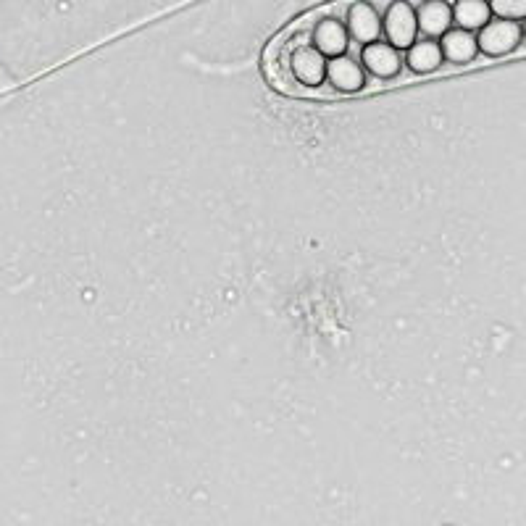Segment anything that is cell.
Segmentation results:
<instances>
[{"instance_id":"6da1fadb","label":"cell","mask_w":526,"mask_h":526,"mask_svg":"<svg viewBox=\"0 0 526 526\" xmlns=\"http://www.w3.org/2000/svg\"><path fill=\"white\" fill-rule=\"evenodd\" d=\"M285 69L298 87L319 90L327 82V56L319 53L311 43H295L287 50Z\"/></svg>"},{"instance_id":"7a4b0ae2","label":"cell","mask_w":526,"mask_h":526,"mask_svg":"<svg viewBox=\"0 0 526 526\" xmlns=\"http://www.w3.org/2000/svg\"><path fill=\"white\" fill-rule=\"evenodd\" d=\"M382 35L387 43L398 50L411 48L419 40V22H416V8L408 0H392L382 16Z\"/></svg>"},{"instance_id":"3957f363","label":"cell","mask_w":526,"mask_h":526,"mask_svg":"<svg viewBox=\"0 0 526 526\" xmlns=\"http://www.w3.org/2000/svg\"><path fill=\"white\" fill-rule=\"evenodd\" d=\"M521 40H524V29H521L519 22H511V19H490L484 24L482 29L477 32V45L479 53L490 58H500L508 56L513 50L519 48Z\"/></svg>"},{"instance_id":"277c9868","label":"cell","mask_w":526,"mask_h":526,"mask_svg":"<svg viewBox=\"0 0 526 526\" xmlns=\"http://www.w3.org/2000/svg\"><path fill=\"white\" fill-rule=\"evenodd\" d=\"M361 64L371 77L392 79L398 77L400 69H403V58H400V50L395 45L374 40V43L361 45Z\"/></svg>"},{"instance_id":"5b68a950","label":"cell","mask_w":526,"mask_h":526,"mask_svg":"<svg viewBox=\"0 0 526 526\" xmlns=\"http://www.w3.org/2000/svg\"><path fill=\"white\" fill-rule=\"evenodd\" d=\"M327 82L337 93H361L366 87V69L348 53L327 58Z\"/></svg>"},{"instance_id":"8992f818","label":"cell","mask_w":526,"mask_h":526,"mask_svg":"<svg viewBox=\"0 0 526 526\" xmlns=\"http://www.w3.org/2000/svg\"><path fill=\"white\" fill-rule=\"evenodd\" d=\"M311 45L319 53H324L327 58L348 53L350 45V32L345 27V22H340L337 16H321L319 22L313 24L311 29Z\"/></svg>"},{"instance_id":"52a82bcc","label":"cell","mask_w":526,"mask_h":526,"mask_svg":"<svg viewBox=\"0 0 526 526\" xmlns=\"http://www.w3.org/2000/svg\"><path fill=\"white\" fill-rule=\"evenodd\" d=\"M345 27L350 32V40H356L358 45L374 43L382 35V16L374 8V3L369 0H358L348 8V19H345Z\"/></svg>"},{"instance_id":"ba28073f","label":"cell","mask_w":526,"mask_h":526,"mask_svg":"<svg viewBox=\"0 0 526 526\" xmlns=\"http://www.w3.org/2000/svg\"><path fill=\"white\" fill-rule=\"evenodd\" d=\"M440 48H442V56H445V61H450V64H455V66L471 64V61L479 56L477 35L461 27H450L448 32L440 37Z\"/></svg>"},{"instance_id":"9c48e42d","label":"cell","mask_w":526,"mask_h":526,"mask_svg":"<svg viewBox=\"0 0 526 526\" xmlns=\"http://www.w3.org/2000/svg\"><path fill=\"white\" fill-rule=\"evenodd\" d=\"M416 22H419V35L442 37L453 27V6L448 0H424L416 8Z\"/></svg>"},{"instance_id":"30bf717a","label":"cell","mask_w":526,"mask_h":526,"mask_svg":"<svg viewBox=\"0 0 526 526\" xmlns=\"http://www.w3.org/2000/svg\"><path fill=\"white\" fill-rule=\"evenodd\" d=\"M445 61L440 48V40L437 37H424V40H416L411 48H406V66L413 74H432L437 72Z\"/></svg>"},{"instance_id":"8fae6325","label":"cell","mask_w":526,"mask_h":526,"mask_svg":"<svg viewBox=\"0 0 526 526\" xmlns=\"http://www.w3.org/2000/svg\"><path fill=\"white\" fill-rule=\"evenodd\" d=\"M492 19L490 0H455L453 24L469 32H479Z\"/></svg>"},{"instance_id":"7c38bea8","label":"cell","mask_w":526,"mask_h":526,"mask_svg":"<svg viewBox=\"0 0 526 526\" xmlns=\"http://www.w3.org/2000/svg\"><path fill=\"white\" fill-rule=\"evenodd\" d=\"M492 16L511 19V22H524L526 19V0H490Z\"/></svg>"},{"instance_id":"4fadbf2b","label":"cell","mask_w":526,"mask_h":526,"mask_svg":"<svg viewBox=\"0 0 526 526\" xmlns=\"http://www.w3.org/2000/svg\"><path fill=\"white\" fill-rule=\"evenodd\" d=\"M521 29H524V35H526V19H524V27H521Z\"/></svg>"}]
</instances>
